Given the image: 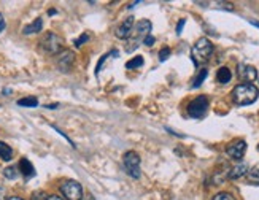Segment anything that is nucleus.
I'll return each instance as SVG.
<instances>
[{"label":"nucleus","mask_w":259,"mask_h":200,"mask_svg":"<svg viewBox=\"0 0 259 200\" xmlns=\"http://www.w3.org/2000/svg\"><path fill=\"white\" fill-rule=\"evenodd\" d=\"M257 95H259L257 87L254 84H248V83H243V84L235 86L234 91H232V100L237 105H240V107L250 105V104L256 102Z\"/></svg>","instance_id":"1"},{"label":"nucleus","mask_w":259,"mask_h":200,"mask_svg":"<svg viewBox=\"0 0 259 200\" xmlns=\"http://www.w3.org/2000/svg\"><path fill=\"white\" fill-rule=\"evenodd\" d=\"M213 53V44L208 38H199L196 44L191 49V59L196 65L204 64L210 59V56Z\"/></svg>","instance_id":"2"},{"label":"nucleus","mask_w":259,"mask_h":200,"mask_svg":"<svg viewBox=\"0 0 259 200\" xmlns=\"http://www.w3.org/2000/svg\"><path fill=\"white\" fill-rule=\"evenodd\" d=\"M124 170L132 178H140V156L135 151H127L122 158Z\"/></svg>","instance_id":"3"},{"label":"nucleus","mask_w":259,"mask_h":200,"mask_svg":"<svg viewBox=\"0 0 259 200\" xmlns=\"http://www.w3.org/2000/svg\"><path fill=\"white\" fill-rule=\"evenodd\" d=\"M61 192L67 200H83V187L78 181L67 180L61 186Z\"/></svg>","instance_id":"4"},{"label":"nucleus","mask_w":259,"mask_h":200,"mask_svg":"<svg viewBox=\"0 0 259 200\" xmlns=\"http://www.w3.org/2000/svg\"><path fill=\"white\" fill-rule=\"evenodd\" d=\"M207 110H208V98L205 95H199V97H196L193 102L189 104L188 113H189L191 118L199 119V118H202L207 113Z\"/></svg>","instance_id":"5"},{"label":"nucleus","mask_w":259,"mask_h":200,"mask_svg":"<svg viewBox=\"0 0 259 200\" xmlns=\"http://www.w3.org/2000/svg\"><path fill=\"white\" fill-rule=\"evenodd\" d=\"M41 48L50 53V54H58L61 51V46H62V38L59 35H56L53 32H48L47 35L41 38Z\"/></svg>","instance_id":"6"},{"label":"nucleus","mask_w":259,"mask_h":200,"mask_svg":"<svg viewBox=\"0 0 259 200\" xmlns=\"http://www.w3.org/2000/svg\"><path fill=\"white\" fill-rule=\"evenodd\" d=\"M245 151H246V141L245 140H235V141H232L228 146V149H226L228 156H229L231 159H234V161H240L245 156Z\"/></svg>","instance_id":"7"},{"label":"nucleus","mask_w":259,"mask_h":200,"mask_svg":"<svg viewBox=\"0 0 259 200\" xmlns=\"http://www.w3.org/2000/svg\"><path fill=\"white\" fill-rule=\"evenodd\" d=\"M75 62V54L70 49H65L58 56V67L61 72H69Z\"/></svg>","instance_id":"8"},{"label":"nucleus","mask_w":259,"mask_h":200,"mask_svg":"<svg viewBox=\"0 0 259 200\" xmlns=\"http://www.w3.org/2000/svg\"><path fill=\"white\" fill-rule=\"evenodd\" d=\"M134 22H135L134 16H127V18L118 26V29H116V32H115V33H116V37H118V38H129V35L132 33V29H134Z\"/></svg>","instance_id":"9"},{"label":"nucleus","mask_w":259,"mask_h":200,"mask_svg":"<svg viewBox=\"0 0 259 200\" xmlns=\"http://www.w3.org/2000/svg\"><path fill=\"white\" fill-rule=\"evenodd\" d=\"M151 22L148 19H142L139 21L137 24H135V27L132 29L134 32V37L135 40H139V37H146V35H150V32H151Z\"/></svg>","instance_id":"10"},{"label":"nucleus","mask_w":259,"mask_h":200,"mask_svg":"<svg viewBox=\"0 0 259 200\" xmlns=\"http://www.w3.org/2000/svg\"><path fill=\"white\" fill-rule=\"evenodd\" d=\"M239 76L243 81H248V84H251V81H254L257 78V70L251 65H240L239 67Z\"/></svg>","instance_id":"11"},{"label":"nucleus","mask_w":259,"mask_h":200,"mask_svg":"<svg viewBox=\"0 0 259 200\" xmlns=\"http://www.w3.org/2000/svg\"><path fill=\"white\" fill-rule=\"evenodd\" d=\"M246 173H248V167H246V164H239V165L232 167L228 176L231 178V180H239V178H242Z\"/></svg>","instance_id":"12"},{"label":"nucleus","mask_w":259,"mask_h":200,"mask_svg":"<svg viewBox=\"0 0 259 200\" xmlns=\"http://www.w3.org/2000/svg\"><path fill=\"white\" fill-rule=\"evenodd\" d=\"M19 170H21V173L24 175L26 178H30V176L35 175V169H33V165L26 158H22L19 161Z\"/></svg>","instance_id":"13"},{"label":"nucleus","mask_w":259,"mask_h":200,"mask_svg":"<svg viewBox=\"0 0 259 200\" xmlns=\"http://www.w3.org/2000/svg\"><path fill=\"white\" fill-rule=\"evenodd\" d=\"M41 29H43V21H41V18H37L33 22H30L29 26H26L22 32H24L26 35H32V33H38Z\"/></svg>","instance_id":"14"},{"label":"nucleus","mask_w":259,"mask_h":200,"mask_svg":"<svg viewBox=\"0 0 259 200\" xmlns=\"http://www.w3.org/2000/svg\"><path fill=\"white\" fill-rule=\"evenodd\" d=\"M231 78H232V73H231V70L228 69V67H221V69L218 70V73H217V80H218L221 84L229 83V81H231Z\"/></svg>","instance_id":"15"},{"label":"nucleus","mask_w":259,"mask_h":200,"mask_svg":"<svg viewBox=\"0 0 259 200\" xmlns=\"http://www.w3.org/2000/svg\"><path fill=\"white\" fill-rule=\"evenodd\" d=\"M0 158H2L4 161H10L11 158H13V149H11L4 141H0Z\"/></svg>","instance_id":"16"},{"label":"nucleus","mask_w":259,"mask_h":200,"mask_svg":"<svg viewBox=\"0 0 259 200\" xmlns=\"http://www.w3.org/2000/svg\"><path fill=\"white\" fill-rule=\"evenodd\" d=\"M19 107H26V108H35L38 105V100L35 97H24L18 100Z\"/></svg>","instance_id":"17"},{"label":"nucleus","mask_w":259,"mask_h":200,"mask_svg":"<svg viewBox=\"0 0 259 200\" xmlns=\"http://www.w3.org/2000/svg\"><path fill=\"white\" fill-rule=\"evenodd\" d=\"M142 65H143V58H142V56H135L134 59H131L126 64V69L127 70H135V69H140Z\"/></svg>","instance_id":"18"},{"label":"nucleus","mask_w":259,"mask_h":200,"mask_svg":"<svg viewBox=\"0 0 259 200\" xmlns=\"http://www.w3.org/2000/svg\"><path fill=\"white\" fill-rule=\"evenodd\" d=\"M207 75H208V70H207V69H202V70L199 72V75L196 76V80H194V83H193V87H199L202 83H204V80L207 78Z\"/></svg>","instance_id":"19"},{"label":"nucleus","mask_w":259,"mask_h":200,"mask_svg":"<svg viewBox=\"0 0 259 200\" xmlns=\"http://www.w3.org/2000/svg\"><path fill=\"white\" fill-rule=\"evenodd\" d=\"M246 178H248V181L251 184H257L259 186V169H253L246 173Z\"/></svg>","instance_id":"20"},{"label":"nucleus","mask_w":259,"mask_h":200,"mask_svg":"<svg viewBox=\"0 0 259 200\" xmlns=\"http://www.w3.org/2000/svg\"><path fill=\"white\" fill-rule=\"evenodd\" d=\"M4 176H5V178H8V180H15V178L18 176L16 167H7V169L4 170Z\"/></svg>","instance_id":"21"},{"label":"nucleus","mask_w":259,"mask_h":200,"mask_svg":"<svg viewBox=\"0 0 259 200\" xmlns=\"http://www.w3.org/2000/svg\"><path fill=\"white\" fill-rule=\"evenodd\" d=\"M213 200H235V198L229 192H218L215 197H213Z\"/></svg>","instance_id":"22"},{"label":"nucleus","mask_w":259,"mask_h":200,"mask_svg":"<svg viewBox=\"0 0 259 200\" xmlns=\"http://www.w3.org/2000/svg\"><path fill=\"white\" fill-rule=\"evenodd\" d=\"M88 40H89V35H88V33H81L80 38H76V40H75V46H76V48L83 46V43H86Z\"/></svg>","instance_id":"23"},{"label":"nucleus","mask_w":259,"mask_h":200,"mask_svg":"<svg viewBox=\"0 0 259 200\" xmlns=\"http://www.w3.org/2000/svg\"><path fill=\"white\" fill-rule=\"evenodd\" d=\"M168 56H170V48H162L161 51H159V61L161 62H164V61H167L168 59Z\"/></svg>","instance_id":"24"},{"label":"nucleus","mask_w":259,"mask_h":200,"mask_svg":"<svg viewBox=\"0 0 259 200\" xmlns=\"http://www.w3.org/2000/svg\"><path fill=\"white\" fill-rule=\"evenodd\" d=\"M143 43L146 44V46H153V44H154V37L150 33V35H146V37L143 38Z\"/></svg>","instance_id":"25"},{"label":"nucleus","mask_w":259,"mask_h":200,"mask_svg":"<svg viewBox=\"0 0 259 200\" xmlns=\"http://www.w3.org/2000/svg\"><path fill=\"white\" fill-rule=\"evenodd\" d=\"M107 56H108V54H104V56H102V58H100V61L97 62V67H96V75H99V73H100V67H102L104 61L107 59Z\"/></svg>","instance_id":"26"},{"label":"nucleus","mask_w":259,"mask_h":200,"mask_svg":"<svg viewBox=\"0 0 259 200\" xmlns=\"http://www.w3.org/2000/svg\"><path fill=\"white\" fill-rule=\"evenodd\" d=\"M185 24H186V19H182V21L178 22V26H177V33H178V35L183 32V27H185Z\"/></svg>","instance_id":"27"},{"label":"nucleus","mask_w":259,"mask_h":200,"mask_svg":"<svg viewBox=\"0 0 259 200\" xmlns=\"http://www.w3.org/2000/svg\"><path fill=\"white\" fill-rule=\"evenodd\" d=\"M4 29H5V19H4V15L0 13V33H2Z\"/></svg>","instance_id":"28"},{"label":"nucleus","mask_w":259,"mask_h":200,"mask_svg":"<svg viewBox=\"0 0 259 200\" xmlns=\"http://www.w3.org/2000/svg\"><path fill=\"white\" fill-rule=\"evenodd\" d=\"M47 200H62V197H59V195H48Z\"/></svg>","instance_id":"29"},{"label":"nucleus","mask_w":259,"mask_h":200,"mask_svg":"<svg viewBox=\"0 0 259 200\" xmlns=\"http://www.w3.org/2000/svg\"><path fill=\"white\" fill-rule=\"evenodd\" d=\"M86 200H94V195L89 192V194H86Z\"/></svg>","instance_id":"30"},{"label":"nucleus","mask_w":259,"mask_h":200,"mask_svg":"<svg viewBox=\"0 0 259 200\" xmlns=\"http://www.w3.org/2000/svg\"><path fill=\"white\" fill-rule=\"evenodd\" d=\"M4 194H5V191L2 187H0V200H4Z\"/></svg>","instance_id":"31"},{"label":"nucleus","mask_w":259,"mask_h":200,"mask_svg":"<svg viewBox=\"0 0 259 200\" xmlns=\"http://www.w3.org/2000/svg\"><path fill=\"white\" fill-rule=\"evenodd\" d=\"M8 200H24V198H21V197H10Z\"/></svg>","instance_id":"32"},{"label":"nucleus","mask_w":259,"mask_h":200,"mask_svg":"<svg viewBox=\"0 0 259 200\" xmlns=\"http://www.w3.org/2000/svg\"><path fill=\"white\" fill-rule=\"evenodd\" d=\"M251 24H254V26H257V27H259V22H256V21H253Z\"/></svg>","instance_id":"33"}]
</instances>
